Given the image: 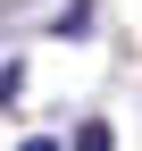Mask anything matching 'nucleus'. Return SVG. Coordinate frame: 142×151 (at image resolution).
Wrapping results in <instances>:
<instances>
[{"mask_svg":"<svg viewBox=\"0 0 142 151\" xmlns=\"http://www.w3.org/2000/svg\"><path fill=\"white\" fill-rule=\"evenodd\" d=\"M17 151H59V143H50V134H25V143H17Z\"/></svg>","mask_w":142,"mask_h":151,"instance_id":"obj_2","label":"nucleus"},{"mask_svg":"<svg viewBox=\"0 0 142 151\" xmlns=\"http://www.w3.org/2000/svg\"><path fill=\"white\" fill-rule=\"evenodd\" d=\"M75 151H117V134H109L100 118H84V126H75Z\"/></svg>","mask_w":142,"mask_h":151,"instance_id":"obj_1","label":"nucleus"}]
</instances>
